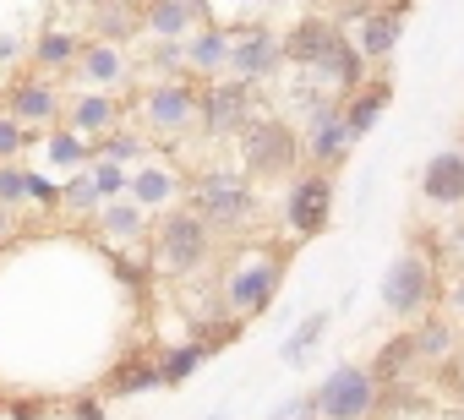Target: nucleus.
<instances>
[{"label": "nucleus", "instance_id": "nucleus-1", "mask_svg": "<svg viewBox=\"0 0 464 420\" xmlns=\"http://www.w3.org/2000/svg\"><path fill=\"white\" fill-rule=\"evenodd\" d=\"M285 262H290V246H274V241H252V246H236V252H229V262H224V273H218L224 317H229V322L263 317V311L279 301Z\"/></svg>", "mask_w": 464, "mask_h": 420}, {"label": "nucleus", "instance_id": "nucleus-2", "mask_svg": "<svg viewBox=\"0 0 464 420\" xmlns=\"http://www.w3.org/2000/svg\"><path fill=\"white\" fill-rule=\"evenodd\" d=\"M186 207H191V214H197L213 235H241V230H252L257 214H263L257 180H246V169H224V164L191 175V186H186Z\"/></svg>", "mask_w": 464, "mask_h": 420}, {"label": "nucleus", "instance_id": "nucleus-3", "mask_svg": "<svg viewBox=\"0 0 464 420\" xmlns=\"http://www.w3.org/2000/svg\"><path fill=\"white\" fill-rule=\"evenodd\" d=\"M148 257H153V273H164V279H191L197 268L213 262V230L180 202V207H169V214L153 219Z\"/></svg>", "mask_w": 464, "mask_h": 420}, {"label": "nucleus", "instance_id": "nucleus-4", "mask_svg": "<svg viewBox=\"0 0 464 420\" xmlns=\"http://www.w3.org/2000/svg\"><path fill=\"white\" fill-rule=\"evenodd\" d=\"M241 169L246 180H295L301 175V158H306V137L279 120V115H257L246 131H241Z\"/></svg>", "mask_w": 464, "mask_h": 420}, {"label": "nucleus", "instance_id": "nucleus-5", "mask_svg": "<svg viewBox=\"0 0 464 420\" xmlns=\"http://www.w3.org/2000/svg\"><path fill=\"white\" fill-rule=\"evenodd\" d=\"M137 131L153 142H175V137H186V131H197L202 126V82H191V77H180V82H148L142 93H137Z\"/></svg>", "mask_w": 464, "mask_h": 420}, {"label": "nucleus", "instance_id": "nucleus-6", "mask_svg": "<svg viewBox=\"0 0 464 420\" xmlns=\"http://www.w3.org/2000/svg\"><path fill=\"white\" fill-rule=\"evenodd\" d=\"M442 290H437V268H431V257L426 252H399L393 262H388V273H382V311L388 317H399V322H426V311H431V301H437Z\"/></svg>", "mask_w": 464, "mask_h": 420}, {"label": "nucleus", "instance_id": "nucleus-7", "mask_svg": "<svg viewBox=\"0 0 464 420\" xmlns=\"http://www.w3.org/2000/svg\"><path fill=\"white\" fill-rule=\"evenodd\" d=\"M285 33L274 23H236L229 28V77L246 82V88H263L285 72Z\"/></svg>", "mask_w": 464, "mask_h": 420}, {"label": "nucleus", "instance_id": "nucleus-8", "mask_svg": "<svg viewBox=\"0 0 464 420\" xmlns=\"http://www.w3.org/2000/svg\"><path fill=\"white\" fill-rule=\"evenodd\" d=\"M312 404L323 420H372L382 404V382L372 377V366H334L312 387Z\"/></svg>", "mask_w": 464, "mask_h": 420}, {"label": "nucleus", "instance_id": "nucleus-9", "mask_svg": "<svg viewBox=\"0 0 464 420\" xmlns=\"http://www.w3.org/2000/svg\"><path fill=\"white\" fill-rule=\"evenodd\" d=\"M66 88L61 82H50V77H39V72H17L12 82H6V93H0V110H6V115H17L28 131H55V126H66Z\"/></svg>", "mask_w": 464, "mask_h": 420}, {"label": "nucleus", "instance_id": "nucleus-10", "mask_svg": "<svg viewBox=\"0 0 464 420\" xmlns=\"http://www.w3.org/2000/svg\"><path fill=\"white\" fill-rule=\"evenodd\" d=\"M279 219L295 241H317L328 224H334V175L323 169H301L279 202Z\"/></svg>", "mask_w": 464, "mask_h": 420}, {"label": "nucleus", "instance_id": "nucleus-11", "mask_svg": "<svg viewBox=\"0 0 464 420\" xmlns=\"http://www.w3.org/2000/svg\"><path fill=\"white\" fill-rule=\"evenodd\" d=\"M257 115H268V110L257 104V88H246V82H236V77L202 82V137H213V142L236 137V142H241V131H246Z\"/></svg>", "mask_w": 464, "mask_h": 420}, {"label": "nucleus", "instance_id": "nucleus-12", "mask_svg": "<svg viewBox=\"0 0 464 420\" xmlns=\"http://www.w3.org/2000/svg\"><path fill=\"white\" fill-rule=\"evenodd\" d=\"M131 72H137V61H131V50L126 44H99V39H88V50H82V61H77V72H72V93H110V99H121L126 88H131Z\"/></svg>", "mask_w": 464, "mask_h": 420}, {"label": "nucleus", "instance_id": "nucleus-13", "mask_svg": "<svg viewBox=\"0 0 464 420\" xmlns=\"http://www.w3.org/2000/svg\"><path fill=\"white\" fill-rule=\"evenodd\" d=\"M339 23H350V39L366 61H388L404 39V6H344Z\"/></svg>", "mask_w": 464, "mask_h": 420}, {"label": "nucleus", "instance_id": "nucleus-14", "mask_svg": "<svg viewBox=\"0 0 464 420\" xmlns=\"http://www.w3.org/2000/svg\"><path fill=\"white\" fill-rule=\"evenodd\" d=\"M350 148H355V137L344 126V104H328V99L306 104V158H312V169L334 175Z\"/></svg>", "mask_w": 464, "mask_h": 420}, {"label": "nucleus", "instance_id": "nucleus-15", "mask_svg": "<svg viewBox=\"0 0 464 420\" xmlns=\"http://www.w3.org/2000/svg\"><path fill=\"white\" fill-rule=\"evenodd\" d=\"M208 23H213V6H202V0H148L142 6V33L153 44H186Z\"/></svg>", "mask_w": 464, "mask_h": 420}, {"label": "nucleus", "instance_id": "nucleus-16", "mask_svg": "<svg viewBox=\"0 0 464 420\" xmlns=\"http://www.w3.org/2000/svg\"><path fill=\"white\" fill-rule=\"evenodd\" d=\"M82 50H88V33H82V28L50 23V28H39V39H34V50H28V66H34L39 77H50V82H72Z\"/></svg>", "mask_w": 464, "mask_h": 420}, {"label": "nucleus", "instance_id": "nucleus-17", "mask_svg": "<svg viewBox=\"0 0 464 420\" xmlns=\"http://www.w3.org/2000/svg\"><path fill=\"white\" fill-rule=\"evenodd\" d=\"M186 186H191V180H186L175 164L148 158V164H137V169H131V191H126V196L142 207V214H153V219H159V214H169V207H180Z\"/></svg>", "mask_w": 464, "mask_h": 420}, {"label": "nucleus", "instance_id": "nucleus-18", "mask_svg": "<svg viewBox=\"0 0 464 420\" xmlns=\"http://www.w3.org/2000/svg\"><path fill=\"white\" fill-rule=\"evenodd\" d=\"M66 126L77 137H88V142H104L110 131L126 126V104L110 99V93H72L66 99Z\"/></svg>", "mask_w": 464, "mask_h": 420}, {"label": "nucleus", "instance_id": "nucleus-19", "mask_svg": "<svg viewBox=\"0 0 464 420\" xmlns=\"http://www.w3.org/2000/svg\"><path fill=\"white\" fill-rule=\"evenodd\" d=\"M186 72H191V82H218V77H229V28L208 23L202 33H191V39H186Z\"/></svg>", "mask_w": 464, "mask_h": 420}, {"label": "nucleus", "instance_id": "nucleus-20", "mask_svg": "<svg viewBox=\"0 0 464 420\" xmlns=\"http://www.w3.org/2000/svg\"><path fill=\"white\" fill-rule=\"evenodd\" d=\"M420 196L431 207H459L464 202V153H453V148L431 153L420 169Z\"/></svg>", "mask_w": 464, "mask_h": 420}, {"label": "nucleus", "instance_id": "nucleus-21", "mask_svg": "<svg viewBox=\"0 0 464 420\" xmlns=\"http://www.w3.org/2000/svg\"><path fill=\"white\" fill-rule=\"evenodd\" d=\"M93 224H99V235L110 241V252H126V246H137V241L153 235V214H142L131 196H126V202H104V214H99Z\"/></svg>", "mask_w": 464, "mask_h": 420}, {"label": "nucleus", "instance_id": "nucleus-22", "mask_svg": "<svg viewBox=\"0 0 464 420\" xmlns=\"http://www.w3.org/2000/svg\"><path fill=\"white\" fill-rule=\"evenodd\" d=\"M153 387H164V377H159V355H126V360L110 366L99 398H137V393H153Z\"/></svg>", "mask_w": 464, "mask_h": 420}, {"label": "nucleus", "instance_id": "nucleus-23", "mask_svg": "<svg viewBox=\"0 0 464 420\" xmlns=\"http://www.w3.org/2000/svg\"><path fill=\"white\" fill-rule=\"evenodd\" d=\"M388 104H393V82H388V77H372L366 88H355V93L344 99V126H350V137L361 142V137L382 120Z\"/></svg>", "mask_w": 464, "mask_h": 420}, {"label": "nucleus", "instance_id": "nucleus-24", "mask_svg": "<svg viewBox=\"0 0 464 420\" xmlns=\"http://www.w3.org/2000/svg\"><path fill=\"white\" fill-rule=\"evenodd\" d=\"M410 339H415L420 366H442V360L459 355V328H453V317H426V322L410 328Z\"/></svg>", "mask_w": 464, "mask_h": 420}, {"label": "nucleus", "instance_id": "nucleus-25", "mask_svg": "<svg viewBox=\"0 0 464 420\" xmlns=\"http://www.w3.org/2000/svg\"><path fill=\"white\" fill-rule=\"evenodd\" d=\"M88 23H93V39L99 44H131L142 33V6H88Z\"/></svg>", "mask_w": 464, "mask_h": 420}, {"label": "nucleus", "instance_id": "nucleus-26", "mask_svg": "<svg viewBox=\"0 0 464 420\" xmlns=\"http://www.w3.org/2000/svg\"><path fill=\"white\" fill-rule=\"evenodd\" d=\"M213 355V344L208 339H186V344H164L159 349V377H164V387H180L186 377H197V366Z\"/></svg>", "mask_w": 464, "mask_h": 420}, {"label": "nucleus", "instance_id": "nucleus-27", "mask_svg": "<svg viewBox=\"0 0 464 420\" xmlns=\"http://www.w3.org/2000/svg\"><path fill=\"white\" fill-rule=\"evenodd\" d=\"M44 158H50L55 169H66V175H82V169L93 164V142L77 137L72 126H55V131L44 137Z\"/></svg>", "mask_w": 464, "mask_h": 420}, {"label": "nucleus", "instance_id": "nucleus-28", "mask_svg": "<svg viewBox=\"0 0 464 420\" xmlns=\"http://www.w3.org/2000/svg\"><path fill=\"white\" fill-rule=\"evenodd\" d=\"M410 366H420V355H415V339H410V333H393V339L377 349V360H372V377H377L382 387H399Z\"/></svg>", "mask_w": 464, "mask_h": 420}, {"label": "nucleus", "instance_id": "nucleus-29", "mask_svg": "<svg viewBox=\"0 0 464 420\" xmlns=\"http://www.w3.org/2000/svg\"><path fill=\"white\" fill-rule=\"evenodd\" d=\"M93 158H110V164H121V169H137V164H148L153 153H148V137H142L137 126H121V131H110L104 142H93Z\"/></svg>", "mask_w": 464, "mask_h": 420}, {"label": "nucleus", "instance_id": "nucleus-30", "mask_svg": "<svg viewBox=\"0 0 464 420\" xmlns=\"http://www.w3.org/2000/svg\"><path fill=\"white\" fill-rule=\"evenodd\" d=\"M61 207L72 219H99L104 214V196H99V186H93V175L82 169V175H66V186H61Z\"/></svg>", "mask_w": 464, "mask_h": 420}, {"label": "nucleus", "instance_id": "nucleus-31", "mask_svg": "<svg viewBox=\"0 0 464 420\" xmlns=\"http://www.w3.org/2000/svg\"><path fill=\"white\" fill-rule=\"evenodd\" d=\"M323 328H328V311H312V317H301V328L285 339V366H306V355L317 349V339H323Z\"/></svg>", "mask_w": 464, "mask_h": 420}, {"label": "nucleus", "instance_id": "nucleus-32", "mask_svg": "<svg viewBox=\"0 0 464 420\" xmlns=\"http://www.w3.org/2000/svg\"><path fill=\"white\" fill-rule=\"evenodd\" d=\"M34 202V169L28 164H0V207H23Z\"/></svg>", "mask_w": 464, "mask_h": 420}, {"label": "nucleus", "instance_id": "nucleus-33", "mask_svg": "<svg viewBox=\"0 0 464 420\" xmlns=\"http://www.w3.org/2000/svg\"><path fill=\"white\" fill-rule=\"evenodd\" d=\"M39 142V131H28L17 115H6L0 110V164H23V153Z\"/></svg>", "mask_w": 464, "mask_h": 420}, {"label": "nucleus", "instance_id": "nucleus-34", "mask_svg": "<svg viewBox=\"0 0 464 420\" xmlns=\"http://www.w3.org/2000/svg\"><path fill=\"white\" fill-rule=\"evenodd\" d=\"M88 175H93V186H99L104 202H126V191H131V169H121V164H110V158H93Z\"/></svg>", "mask_w": 464, "mask_h": 420}, {"label": "nucleus", "instance_id": "nucleus-35", "mask_svg": "<svg viewBox=\"0 0 464 420\" xmlns=\"http://www.w3.org/2000/svg\"><path fill=\"white\" fill-rule=\"evenodd\" d=\"M268 420H323V415H317L312 393H295V398H285V404H279V409H274Z\"/></svg>", "mask_w": 464, "mask_h": 420}, {"label": "nucleus", "instance_id": "nucleus-36", "mask_svg": "<svg viewBox=\"0 0 464 420\" xmlns=\"http://www.w3.org/2000/svg\"><path fill=\"white\" fill-rule=\"evenodd\" d=\"M66 415H72V420H104V398H99V393H82V398L66 404Z\"/></svg>", "mask_w": 464, "mask_h": 420}, {"label": "nucleus", "instance_id": "nucleus-37", "mask_svg": "<svg viewBox=\"0 0 464 420\" xmlns=\"http://www.w3.org/2000/svg\"><path fill=\"white\" fill-rule=\"evenodd\" d=\"M23 50H34V44H28L23 33H0V66H12V61L23 55Z\"/></svg>", "mask_w": 464, "mask_h": 420}, {"label": "nucleus", "instance_id": "nucleus-38", "mask_svg": "<svg viewBox=\"0 0 464 420\" xmlns=\"http://www.w3.org/2000/svg\"><path fill=\"white\" fill-rule=\"evenodd\" d=\"M17 230H23V214H17V207H0V246H6Z\"/></svg>", "mask_w": 464, "mask_h": 420}, {"label": "nucleus", "instance_id": "nucleus-39", "mask_svg": "<svg viewBox=\"0 0 464 420\" xmlns=\"http://www.w3.org/2000/svg\"><path fill=\"white\" fill-rule=\"evenodd\" d=\"M6 415H12V420H39V415H44V404H39V398H17Z\"/></svg>", "mask_w": 464, "mask_h": 420}, {"label": "nucleus", "instance_id": "nucleus-40", "mask_svg": "<svg viewBox=\"0 0 464 420\" xmlns=\"http://www.w3.org/2000/svg\"><path fill=\"white\" fill-rule=\"evenodd\" d=\"M442 301H448V311H453V317H464V279H453V284L442 290Z\"/></svg>", "mask_w": 464, "mask_h": 420}, {"label": "nucleus", "instance_id": "nucleus-41", "mask_svg": "<svg viewBox=\"0 0 464 420\" xmlns=\"http://www.w3.org/2000/svg\"><path fill=\"white\" fill-rule=\"evenodd\" d=\"M453 252H459V257H464V219H459V224H453Z\"/></svg>", "mask_w": 464, "mask_h": 420}, {"label": "nucleus", "instance_id": "nucleus-42", "mask_svg": "<svg viewBox=\"0 0 464 420\" xmlns=\"http://www.w3.org/2000/svg\"><path fill=\"white\" fill-rule=\"evenodd\" d=\"M459 387H464V355H459Z\"/></svg>", "mask_w": 464, "mask_h": 420}, {"label": "nucleus", "instance_id": "nucleus-43", "mask_svg": "<svg viewBox=\"0 0 464 420\" xmlns=\"http://www.w3.org/2000/svg\"><path fill=\"white\" fill-rule=\"evenodd\" d=\"M208 420H229V415H208Z\"/></svg>", "mask_w": 464, "mask_h": 420}, {"label": "nucleus", "instance_id": "nucleus-44", "mask_svg": "<svg viewBox=\"0 0 464 420\" xmlns=\"http://www.w3.org/2000/svg\"><path fill=\"white\" fill-rule=\"evenodd\" d=\"M459 153H464V148H459Z\"/></svg>", "mask_w": 464, "mask_h": 420}]
</instances>
